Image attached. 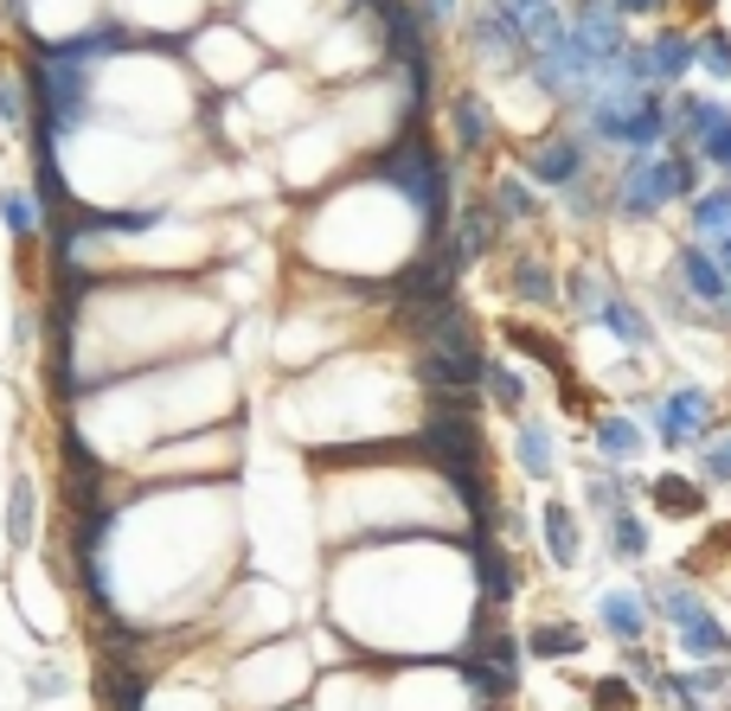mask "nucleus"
Masks as SVG:
<instances>
[{
  "mask_svg": "<svg viewBox=\"0 0 731 711\" xmlns=\"http://www.w3.org/2000/svg\"><path fill=\"white\" fill-rule=\"evenodd\" d=\"M610 205L623 225H654L667 205H680V186H674V154H623L616 167V186H610Z\"/></svg>",
  "mask_w": 731,
  "mask_h": 711,
  "instance_id": "1",
  "label": "nucleus"
},
{
  "mask_svg": "<svg viewBox=\"0 0 731 711\" xmlns=\"http://www.w3.org/2000/svg\"><path fill=\"white\" fill-rule=\"evenodd\" d=\"M481 340L462 314H444L437 328L423 333V379L437 384V391H475L481 384Z\"/></svg>",
  "mask_w": 731,
  "mask_h": 711,
  "instance_id": "2",
  "label": "nucleus"
},
{
  "mask_svg": "<svg viewBox=\"0 0 731 711\" xmlns=\"http://www.w3.org/2000/svg\"><path fill=\"white\" fill-rule=\"evenodd\" d=\"M635 423L642 430H654L667 449H693V442H705L712 436V391L705 384H674L667 398H649V405L635 410Z\"/></svg>",
  "mask_w": 731,
  "mask_h": 711,
  "instance_id": "3",
  "label": "nucleus"
},
{
  "mask_svg": "<svg viewBox=\"0 0 731 711\" xmlns=\"http://www.w3.org/2000/svg\"><path fill=\"white\" fill-rule=\"evenodd\" d=\"M584 167H591V148L577 135H546L520 154V179H533V186H572V179H584Z\"/></svg>",
  "mask_w": 731,
  "mask_h": 711,
  "instance_id": "4",
  "label": "nucleus"
},
{
  "mask_svg": "<svg viewBox=\"0 0 731 711\" xmlns=\"http://www.w3.org/2000/svg\"><path fill=\"white\" fill-rule=\"evenodd\" d=\"M725 123H731V109L719 97H674L667 103V148L693 154L712 128H725Z\"/></svg>",
  "mask_w": 731,
  "mask_h": 711,
  "instance_id": "5",
  "label": "nucleus"
},
{
  "mask_svg": "<svg viewBox=\"0 0 731 711\" xmlns=\"http://www.w3.org/2000/svg\"><path fill=\"white\" fill-rule=\"evenodd\" d=\"M591 449H597V468L623 475L628 461H642V423L628 410H603V417H591Z\"/></svg>",
  "mask_w": 731,
  "mask_h": 711,
  "instance_id": "6",
  "label": "nucleus"
},
{
  "mask_svg": "<svg viewBox=\"0 0 731 711\" xmlns=\"http://www.w3.org/2000/svg\"><path fill=\"white\" fill-rule=\"evenodd\" d=\"M674 282L686 289V302L725 308V276H719V263H712V251H705V244H686V251L674 256Z\"/></svg>",
  "mask_w": 731,
  "mask_h": 711,
  "instance_id": "7",
  "label": "nucleus"
},
{
  "mask_svg": "<svg viewBox=\"0 0 731 711\" xmlns=\"http://www.w3.org/2000/svg\"><path fill=\"white\" fill-rule=\"evenodd\" d=\"M514 461H520L526 481H552V475H558V436H552L539 417H520V423H514Z\"/></svg>",
  "mask_w": 731,
  "mask_h": 711,
  "instance_id": "8",
  "label": "nucleus"
},
{
  "mask_svg": "<svg viewBox=\"0 0 731 711\" xmlns=\"http://www.w3.org/2000/svg\"><path fill=\"white\" fill-rule=\"evenodd\" d=\"M642 51H649L654 84H680V77L693 71V32L686 26H661L654 39H642Z\"/></svg>",
  "mask_w": 731,
  "mask_h": 711,
  "instance_id": "9",
  "label": "nucleus"
},
{
  "mask_svg": "<svg viewBox=\"0 0 731 711\" xmlns=\"http://www.w3.org/2000/svg\"><path fill=\"white\" fill-rule=\"evenodd\" d=\"M597 615H603V629L623 641V647H635L642 629H649V590H603Z\"/></svg>",
  "mask_w": 731,
  "mask_h": 711,
  "instance_id": "10",
  "label": "nucleus"
},
{
  "mask_svg": "<svg viewBox=\"0 0 731 711\" xmlns=\"http://www.w3.org/2000/svg\"><path fill=\"white\" fill-rule=\"evenodd\" d=\"M597 328H610L628 353H649V347H654V321H649V308L635 302V295H610L603 314H597Z\"/></svg>",
  "mask_w": 731,
  "mask_h": 711,
  "instance_id": "11",
  "label": "nucleus"
},
{
  "mask_svg": "<svg viewBox=\"0 0 731 711\" xmlns=\"http://www.w3.org/2000/svg\"><path fill=\"white\" fill-rule=\"evenodd\" d=\"M539 533H546V552L558 571H572L577 558H584V538H577V507H565V500H546L539 507Z\"/></svg>",
  "mask_w": 731,
  "mask_h": 711,
  "instance_id": "12",
  "label": "nucleus"
},
{
  "mask_svg": "<svg viewBox=\"0 0 731 711\" xmlns=\"http://www.w3.org/2000/svg\"><path fill=\"white\" fill-rule=\"evenodd\" d=\"M449 128H456V154H481L495 135V116L475 90H462V97H449Z\"/></svg>",
  "mask_w": 731,
  "mask_h": 711,
  "instance_id": "13",
  "label": "nucleus"
},
{
  "mask_svg": "<svg viewBox=\"0 0 731 711\" xmlns=\"http://www.w3.org/2000/svg\"><path fill=\"white\" fill-rule=\"evenodd\" d=\"M686 205V225H693V237L700 244H719V237H731V186H712V193H693Z\"/></svg>",
  "mask_w": 731,
  "mask_h": 711,
  "instance_id": "14",
  "label": "nucleus"
},
{
  "mask_svg": "<svg viewBox=\"0 0 731 711\" xmlns=\"http://www.w3.org/2000/svg\"><path fill=\"white\" fill-rule=\"evenodd\" d=\"M32 533H39V487H32V475H13V487H7V545L27 552Z\"/></svg>",
  "mask_w": 731,
  "mask_h": 711,
  "instance_id": "15",
  "label": "nucleus"
},
{
  "mask_svg": "<svg viewBox=\"0 0 731 711\" xmlns=\"http://www.w3.org/2000/svg\"><path fill=\"white\" fill-rule=\"evenodd\" d=\"M558 295H565V308H572L577 321H597L603 302H610L616 289L603 282V270H591V263H572V276H565V289H558Z\"/></svg>",
  "mask_w": 731,
  "mask_h": 711,
  "instance_id": "16",
  "label": "nucleus"
},
{
  "mask_svg": "<svg viewBox=\"0 0 731 711\" xmlns=\"http://www.w3.org/2000/svg\"><path fill=\"white\" fill-rule=\"evenodd\" d=\"M649 500L667 513V519H693V513H705V487H693L680 468H667V475L649 481Z\"/></svg>",
  "mask_w": 731,
  "mask_h": 711,
  "instance_id": "17",
  "label": "nucleus"
},
{
  "mask_svg": "<svg viewBox=\"0 0 731 711\" xmlns=\"http://www.w3.org/2000/svg\"><path fill=\"white\" fill-rule=\"evenodd\" d=\"M495 218L500 225H533V218H539V212H546V205H539V186H533V179H520V174H507V179H495Z\"/></svg>",
  "mask_w": 731,
  "mask_h": 711,
  "instance_id": "18",
  "label": "nucleus"
},
{
  "mask_svg": "<svg viewBox=\"0 0 731 711\" xmlns=\"http://www.w3.org/2000/svg\"><path fill=\"white\" fill-rule=\"evenodd\" d=\"M674 635H680V647H686V654H700V661H719V654L731 647V629H725V622H712V610H705V603L686 615V622H680Z\"/></svg>",
  "mask_w": 731,
  "mask_h": 711,
  "instance_id": "19",
  "label": "nucleus"
},
{
  "mask_svg": "<svg viewBox=\"0 0 731 711\" xmlns=\"http://www.w3.org/2000/svg\"><path fill=\"white\" fill-rule=\"evenodd\" d=\"M0 225H7L13 244H32L39 225H46V212H39V199H32L27 186H0Z\"/></svg>",
  "mask_w": 731,
  "mask_h": 711,
  "instance_id": "20",
  "label": "nucleus"
},
{
  "mask_svg": "<svg viewBox=\"0 0 731 711\" xmlns=\"http://www.w3.org/2000/svg\"><path fill=\"white\" fill-rule=\"evenodd\" d=\"M514 302L520 308H558V282H552V270L539 263V256H514Z\"/></svg>",
  "mask_w": 731,
  "mask_h": 711,
  "instance_id": "21",
  "label": "nucleus"
},
{
  "mask_svg": "<svg viewBox=\"0 0 731 711\" xmlns=\"http://www.w3.org/2000/svg\"><path fill=\"white\" fill-rule=\"evenodd\" d=\"M693 71L719 77V84H731V26H700L693 32Z\"/></svg>",
  "mask_w": 731,
  "mask_h": 711,
  "instance_id": "22",
  "label": "nucleus"
},
{
  "mask_svg": "<svg viewBox=\"0 0 731 711\" xmlns=\"http://www.w3.org/2000/svg\"><path fill=\"white\" fill-rule=\"evenodd\" d=\"M603 533H610V552H616L623 564H642V558H649V526H642V513H635V507L610 513V519H603Z\"/></svg>",
  "mask_w": 731,
  "mask_h": 711,
  "instance_id": "23",
  "label": "nucleus"
},
{
  "mask_svg": "<svg viewBox=\"0 0 731 711\" xmlns=\"http://www.w3.org/2000/svg\"><path fill=\"white\" fill-rule=\"evenodd\" d=\"M481 384L495 391V405H500V417H520V405H526V384H520V372L507 366V359H481Z\"/></svg>",
  "mask_w": 731,
  "mask_h": 711,
  "instance_id": "24",
  "label": "nucleus"
},
{
  "mask_svg": "<svg viewBox=\"0 0 731 711\" xmlns=\"http://www.w3.org/2000/svg\"><path fill=\"white\" fill-rule=\"evenodd\" d=\"M539 661H565V654H577L584 647V635H577L572 622H546V629H533V641H526Z\"/></svg>",
  "mask_w": 731,
  "mask_h": 711,
  "instance_id": "25",
  "label": "nucleus"
},
{
  "mask_svg": "<svg viewBox=\"0 0 731 711\" xmlns=\"http://www.w3.org/2000/svg\"><path fill=\"white\" fill-rule=\"evenodd\" d=\"M693 468H700V481L731 487V430L705 436V442H700V456H693Z\"/></svg>",
  "mask_w": 731,
  "mask_h": 711,
  "instance_id": "26",
  "label": "nucleus"
},
{
  "mask_svg": "<svg viewBox=\"0 0 731 711\" xmlns=\"http://www.w3.org/2000/svg\"><path fill=\"white\" fill-rule=\"evenodd\" d=\"M27 123H32L27 84H20V77H0V128H7V135H20Z\"/></svg>",
  "mask_w": 731,
  "mask_h": 711,
  "instance_id": "27",
  "label": "nucleus"
},
{
  "mask_svg": "<svg viewBox=\"0 0 731 711\" xmlns=\"http://www.w3.org/2000/svg\"><path fill=\"white\" fill-rule=\"evenodd\" d=\"M481 590H488L495 603H507V596H514V564H507V552H500V545H488V552H481Z\"/></svg>",
  "mask_w": 731,
  "mask_h": 711,
  "instance_id": "28",
  "label": "nucleus"
},
{
  "mask_svg": "<svg viewBox=\"0 0 731 711\" xmlns=\"http://www.w3.org/2000/svg\"><path fill=\"white\" fill-rule=\"evenodd\" d=\"M693 154H700L705 174H725V179H731V123H725V128H712V135H705Z\"/></svg>",
  "mask_w": 731,
  "mask_h": 711,
  "instance_id": "29",
  "label": "nucleus"
},
{
  "mask_svg": "<svg viewBox=\"0 0 731 711\" xmlns=\"http://www.w3.org/2000/svg\"><path fill=\"white\" fill-rule=\"evenodd\" d=\"M65 686H71V680H65V673H58L52 661H46V666H32V673H27V692H32V699H58Z\"/></svg>",
  "mask_w": 731,
  "mask_h": 711,
  "instance_id": "30",
  "label": "nucleus"
},
{
  "mask_svg": "<svg viewBox=\"0 0 731 711\" xmlns=\"http://www.w3.org/2000/svg\"><path fill=\"white\" fill-rule=\"evenodd\" d=\"M591 699H597L603 711H623V705H628V686H623V680H597V686H591Z\"/></svg>",
  "mask_w": 731,
  "mask_h": 711,
  "instance_id": "31",
  "label": "nucleus"
},
{
  "mask_svg": "<svg viewBox=\"0 0 731 711\" xmlns=\"http://www.w3.org/2000/svg\"><path fill=\"white\" fill-rule=\"evenodd\" d=\"M610 7H616V13H623V20H635V13H661V7H667V0H610Z\"/></svg>",
  "mask_w": 731,
  "mask_h": 711,
  "instance_id": "32",
  "label": "nucleus"
},
{
  "mask_svg": "<svg viewBox=\"0 0 731 711\" xmlns=\"http://www.w3.org/2000/svg\"><path fill=\"white\" fill-rule=\"evenodd\" d=\"M686 7H700V13H712V7H719V0H686Z\"/></svg>",
  "mask_w": 731,
  "mask_h": 711,
  "instance_id": "33",
  "label": "nucleus"
},
{
  "mask_svg": "<svg viewBox=\"0 0 731 711\" xmlns=\"http://www.w3.org/2000/svg\"><path fill=\"white\" fill-rule=\"evenodd\" d=\"M686 711H700V705H686Z\"/></svg>",
  "mask_w": 731,
  "mask_h": 711,
  "instance_id": "34",
  "label": "nucleus"
}]
</instances>
